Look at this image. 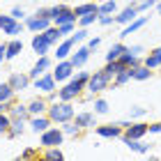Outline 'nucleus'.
<instances>
[{
    "label": "nucleus",
    "instance_id": "13d9d810",
    "mask_svg": "<svg viewBox=\"0 0 161 161\" xmlns=\"http://www.w3.org/2000/svg\"><path fill=\"white\" fill-rule=\"evenodd\" d=\"M127 3H138V0H127Z\"/></svg>",
    "mask_w": 161,
    "mask_h": 161
},
{
    "label": "nucleus",
    "instance_id": "09e8293b",
    "mask_svg": "<svg viewBox=\"0 0 161 161\" xmlns=\"http://www.w3.org/2000/svg\"><path fill=\"white\" fill-rule=\"evenodd\" d=\"M85 44H87V48H90L92 53H94V51L101 46V37H99V35H97V37H87V42H85Z\"/></svg>",
    "mask_w": 161,
    "mask_h": 161
},
{
    "label": "nucleus",
    "instance_id": "5fc2aeb1",
    "mask_svg": "<svg viewBox=\"0 0 161 161\" xmlns=\"http://www.w3.org/2000/svg\"><path fill=\"white\" fill-rule=\"evenodd\" d=\"M150 134H161V122H150Z\"/></svg>",
    "mask_w": 161,
    "mask_h": 161
},
{
    "label": "nucleus",
    "instance_id": "a19ab883",
    "mask_svg": "<svg viewBox=\"0 0 161 161\" xmlns=\"http://www.w3.org/2000/svg\"><path fill=\"white\" fill-rule=\"evenodd\" d=\"M145 115H147V108H143V106H131L129 108V120H143Z\"/></svg>",
    "mask_w": 161,
    "mask_h": 161
},
{
    "label": "nucleus",
    "instance_id": "bf43d9fd",
    "mask_svg": "<svg viewBox=\"0 0 161 161\" xmlns=\"http://www.w3.org/2000/svg\"><path fill=\"white\" fill-rule=\"evenodd\" d=\"M159 74H161V67H159Z\"/></svg>",
    "mask_w": 161,
    "mask_h": 161
},
{
    "label": "nucleus",
    "instance_id": "aec40b11",
    "mask_svg": "<svg viewBox=\"0 0 161 161\" xmlns=\"http://www.w3.org/2000/svg\"><path fill=\"white\" fill-rule=\"evenodd\" d=\"M48 25H53L51 19H39V16H35V14L32 16H25V28L30 32H44Z\"/></svg>",
    "mask_w": 161,
    "mask_h": 161
},
{
    "label": "nucleus",
    "instance_id": "c9c22d12",
    "mask_svg": "<svg viewBox=\"0 0 161 161\" xmlns=\"http://www.w3.org/2000/svg\"><path fill=\"white\" fill-rule=\"evenodd\" d=\"M122 69H124V64H122L120 60H111V62L104 64V71H106V76H111V80H113L115 74H120Z\"/></svg>",
    "mask_w": 161,
    "mask_h": 161
},
{
    "label": "nucleus",
    "instance_id": "a18cd8bd",
    "mask_svg": "<svg viewBox=\"0 0 161 161\" xmlns=\"http://www.w3.org/2000/svg\"><path fill=\"white\" fill-rule=\"evenodd\" d=\"M58 28H60V35H62V39H64V37H69V35L76 30V23H62V25H58Z\"/></svg>",
    "mask_w": 161,
    "mask_h": 161
},
{
    "label": "nucleus",
    "instance_id": "603ef678",
    "mask_svg": "<svg viewBox=\"0 0 161 161\" xmlns=\"http://www.w3.org/2000/svg\"><path fill=\"white\" fill-rule=\"evenodd\" d=\"M7 62V42H0V64Z\"/></svg>",
    "mask_w": 161,
    "mask_h": 161
},
{
    "label": "nucleus",
    "instance_id": "6e6d98bb",
    "mask_svg": "<svg viewBox=\"0 0 161 161\" xmlns=\"http://www.w3.org/2000/svg\"><path fill=\"white\" fill-rule=\"evenodd\" d=\"M46 99H48V104H53V101H58V90H55V92H51V94H46Z\"/></svg>",
    "mask_w": 161,
    "mask_h": 161
},
{
    "label": "nucleus",
    "instance_id": "c756f323",
    "mask_svg": "<svg viewBox=\"0 0 161 161\" xmlns=\"http://www.w3.org/2000/svg\"><path fill=\"white\" fill-rule=\"evenodd\" d=\"M143 64H147L150 69H159L161 67V51L159 48H152L150 53L143 58Z\"/></svg>",
    "mask_w": 161,
    "mask_h": 161
},
{
    "label": "nucleus",
    "instance_id": "f257e3e1",
    "mask_svg": "<svg viewBox=\"0 0 161 161\" xmlns=\"http://www.w3.org/2000/svg\"><path fill=\"white\" fill-rule=\"evenodd\" d=\"M46 115L53 120V124H64V122L74 120L76 108L71 106V101H60V99H58V101H53V104H48Z\"/></svg>",
    "mask_w": 161,
    "mask_h": 161
},
{
    "label": "nucleus",
    "instance_id": "412c9836",
    "mask_svg": "<svg viewBox=\"0 0 161 161\" xmlns=\"http://www.w3.org/2000/svg\"><path fill=\"white\" fill-rule=\"evenodd\" d=\"M28 131V120L23 118H12V124H9V129H7V138H21Z\"/></svg>",
    "mask_w": 161,
    "mask_h": 161
},
{
    "label": "nucleus",
    "instance_id": "72a5a7b5",
    "mask_svg": "<svg viewBox=\"0 0 161 161\" xmlns=\"http://www.w3.org/2000/svg\"><path fill=\"white\" fill-rule=\"evenodd\" d=\"M94 23H99V12H90V14H85V16H80L76 21L78 28H92Z\"/></svg>",
    "mask_w": 161,
    "mask_h": 161
},
{
    "label": "nucleus",
    "instance_id": "9b49d317",
    "mask_svg": "<svg viewBox=\"0 0 161 161\" xmlns=\"http://www.w3.org/2000/svg\"><path fill=\"white\" fill-rule=\"evenodd\" d=\"M94 134H97L99 138H122V134H124V127L120 124V120L118 122H108V124H97L94 127Z\"/></svg>",
    "mask_w": 161,
    "mask_h": 161
},
{
    "label": "nucleus",
    "instance_id": "473e14b6",
    "mask_svg": "<svg viewBox=\"0 0 161 161\" xmlns=\"http://www.w3.org/2000/svg\"><path fill=\"white\" fill-rule=\"evenodd\" d=\"M39 157L42 159H48V161H62L64 159V152L60 147H44L39 152Z\"/></svg>",
    "mask_w": 161,
    "mask_h": 161
},
{
    "label": "nucleus",
    "instance_id": "e433bc0d",
    "mask_svg": "<svg viewBox=\"0 0 161 161\" xmlns=\"http://www.w3.org/2000/svg\"><path fill=\"white\" fill-rule=\"evenodd\" d=\"M60 127H62V131H64V136H67V138H76V136L83 134V131H80V129L76 127V122H74V120L64 122V124H60Z\"/></svg>",
    "mask_w": 161,
    "mask_h": 161
},
{
    "label": "nucleus",
    "instance_id": "5701e85b",
    "mask_svg": "<svg viewBox=\"0 0 161 161\" xmlns=\"http://www.w3.org/2000/svg\"><path fill=\"white\" fill-rule=\"evenodd\" d=\"M28 111H30V115H44L48 111V99L46 97H35L32 101H28Z\"/></svg>",
    "mask_w": 161,
    "mask_h": 161
},
{
    "label": "nucleus",
    "instance_id": "49530a36",
    "mask_svg": "<svg viewBox=\"0 0 161 161\" xmlns=\"http://www.w3.org/2000/svg\"><path fill=\"white\" fill-rule=\"evenodd\" d=\"M9 14H12V16L14 19H19V21H25V16H28V14H25V9H23V7H12V9H9Z\"/></svg>",
    "mask_w": 161,
    "mask_h": 161
},
{
    "label": "nucleus",
    "instance_id": "a211bd4d",
    "mask_svg": "<svg viewBox=\"0 0 161 161\" xmlns=\"http://www.w3.org/2000/svg\"><path fill=\"white\" fill-rule=\"evenodd\" d=\"M74 48H76V44L71 42V37H64V39H60V42L55 44L53 58H55V60H67V58L74 53Z\"/></svg>",
    "mask_w": 161,
    "mask_h": 161
},
{
    "label": "nucleus",
    "instance_id": "6e6552de",
    "mask_svg": "<svg viewBox=\"0 0 161 161\" xmlns=\"http://www.w3.org/2000/svg\"><path fill=\"white\" fill-rule=\"evenodd\" d=\"M32 90H37L39 94H51L58 90V80L53 76V71H46V74H42L39 78L32 80Z\"/></svg>",
    "mask_w": 161,
    "mask_h": 161
},
{
    "label": "nucleus",
    "instance_id": "0eeeda50",
    "mask_svg": "<svg viewBox=\"0 0 161 161\" xmlns=\"http://www.w3.org/2000/svg\"><path fill=\"white\" fill-rule=\"evenodd\" d=\"M74 74H76V67H74V62L69 60H55V64H53V76H55V80L58 83H67L69 78H74Z\"/></svg>",
    "mask_w": 161,
    "mask_h": 161
},
{
    "label": "nucleus",
    "instance_id": "4d7b16f0",
    "mask_svg": "<svg viewBox=\"0 0 161 161\" xmlns=\"http://www.w3.org/2000/svg\"><path fill=\"white\" fill-rule=\"evenodd\" d=\"M154 12H157V14H161V0L157 3V7H154Z\"/></svg>",
    "mask_w": 161,
    "mask_h": 161
},
{
    "label": "nucleus",
    "instance_id": "2eb2a0df",
    "mask_svg": "<svg viewBox=\"0 0 161 161\" xmlns=\"http://www.w3.org/2000/svg\"><path fill=\"white\" fill-rule=\"evenodd\" d=\"M138 16H141L138 5H136V3H129L124 9H120L118 14H115V23H118V25H127V23H131L134 19H138Z\"/></svg>",
    "mask_w": 161,
    "mask_h": 161
},
{
    "label": "nucleus",
    "instance_id": "680f3d73",
    "mask_svg": "<svg viewBox=\"0 0 161 161\" xmlns=\"http://www.w3.org/2000/svg\"><path fill=\"white\" fill-rule=\"evenodd\" d=\"M157 3H159V0H157Z\"/></svg>",
    "mask_w": 161,
    "mask_h": 161
},
{
    "label": "nucleus",
    "instance_id": "dca6fc26",
    "mask_svg": "<svg viewBox=\"0 0 161 161\" xmlns=\"http://www.w3.org/2000/svg\"><path fill=\"white\" fill-rule=\"evenodd\" d=\"M90 55H92V51L87 48V44H78V46L74 48V53L69 55V60L74 62L76 69H83L87 64V60H90Z\"/></svg>",
    "mask_w": 161,
    "mask_h": 161
},
{
    "label": "nucleus",
    "instance_id": "2f4dec72",
    "mask_svg": "<svg viewBox=\"0 0 161 161\" xmlns=\"http://www.w3.org/2000/svg\"><path fill=\"white\" fill-rule=\"evenodd\" d=\"M120 62L124 64V67H138V64H143V58H141V55H134V53L127 48V51L120 55Z\"/></svg>",
    "mask_w": 161,
    "mask_h": 161
},
{
    "label": "nucleus",
    "instance_id": "37998d69",
    "mask_svg": "<svg viewBox=\"0 0 161 161\" xmlns=\"http://www.w3.org/2000/svg\"><path fill=\"white\" fill-rule=\"evenodd\" d=\"M138 12H152V9H154V7H157V0H138Z\"/></svg>",
    "mask_w": 161,
    "mask_h": 161
},
{
    "label": "nucleus",
    "instance_id": "8fccbe9b",
    "mask_svg": "<svg viewBox=\"0 0 161 161\" xmlns=\"http://www.w3.org/2000/svg\"><path fill=\"white\" fill-rule=\"evenodd\" d=\"M90 74H92V71H80V69H76L74 78H78L80 83H85V85H87V80H90Z\"/></svg>",
    "mask_w": 161,
    "mask_h": 161
},
{
    "label": "nucleus",
    "instance_id": "1a4fd4ad",
    "mask_svg": "<svg viewBox=\"0 0 161 161\" xmlns=\"http://www.w3.org/2000/svg\"><path fill=\"white\" fill-rule=\"evenodd\" d=\"M7 83L14 87L16 94H21V92H25V90L32 87V78H30V74H23V71H12L9 78H7Z\"/></svg>",
    "mask_w": 161,
    "mask_h": 161
},
{
    "label": "nucleus",
    "instance_id": "ea45409f",
    "mask_svg": "<svg viewBox=\"0 0 161 161\" xmlns=\"http://www.w3.org/2000/svg\"><path fill=\"white\" fill-rule=\"evenodd\" d=\"M44 32H46V37L51 39V44H53V46H55V44L62 39V35H60V28H58V25H48Z\"/></svg>",
    "mask_w": 161,
    "mask_h": 161
},
{
    "label": "nucleus",
    "instance_id": "864d4df0",
    "mask_svg": "<svg viewBox=\"0 0 161 161\" xmlns=\"http://www.w3.org/2000/svg\"><path fill=\"white\" fill-rule=\"evenodd\" d=\"M129 51H131L134 55H143V53H145V46H141V44H134V46H129Z\"/></svg>",
    "mask_w": 161,
    "mask_h": 161
},
{
    "label": "nucleus",
    "instance_id": "bb28decb",
    "mask_svg": "<svg viewBox=\"0 0 161 161\" xmlns=\"http://www.w3.org/2000/svg\"><path fill=\"white\" fill-rule=\"evenodd\" d=\"M152 76H154V69H150L147 64L134 67V80H138V83H145V80H150Z\"/></svg>",
    "mask_w": 161,
    "mask_h": 161
},
{
    "label": "nucleus",
    "instance_id": "f3484780",
    "mask_svg": "<svg viewBox=\"0 0 161 161\" xmlns=\"http://www.w3.org/2000/svg\"><path fill=\"white\" fill-rule=\"evenodd\" d=\"M48 127H53V120H51L46 113L44 115H32V118L28 120V129H30L32 134H37V136L42 134V131H46Z\"/></svg>",
    "mask_w": 161,
    "mask_h": 161
},
{
    "label": "nucleus",
    "instance_id": "cd10ccee",
    "mask_svg": "<svg viewBox=\"0 0 161 161\" xmlns=\"http://www.w3.org/2000/svg\"><path fill=\"white\" fill-rule=\"evenodd\" d=\"M9 115H12V118H23V120H30L32 118L30 111H28V104H21V101H14V104H12Z\"/></svg>",
    "mask_w": 161,
    "mask_h": 161
},
{
    "label": "nucleus",
    "instance_id": "c03bdc74",
    "mask_svg": "<svg viewBox=\"0 0 161 161\" xmlns=\"http://www.w3.org/2000/svg\"><path fill=\"white\" fill-rule=\"evenodd\" d=\"M39 147H25V150H21V154H19V159H37L39 157Z\"/></svg>",
    "mask_w": 161,
    "mask_h": 161
},
{
    "label": "nucleus",
    "instance_id": "b1692460",
    "mask_svg": "<svg viewBox=\"0 0 161 161\" xmlns=\"http://www.w3.org/2000/svg\"><path fill=\"white\" fill-rule=\"evenodd\" d=\"M23 53V39L21 37H9L7 42V60H14Z\"/></svg>",
    "mask_w": 161,
    "mask_h": 161
},
{
    "label": "nucleus",
    "instance_id": "de8ad7c7",
    "mask_svg": "<svg viewBox=\"0 0 161 161\" xmlns=\"http://www.w3.org/2000/svg\"><path fill=\"white\" fill-rule=\"evenodd\" d=\"M113 23H115V14H101V16H99V25L108 28V25H113Z\"/></svg>",
    "mask_w": 161,
    "mask_h": 161
},
{
    "label": "nucleus",
    "instance_id": "052dcab7",
    "mask_svg": "<svg viewBox=\"0 0 161 161\" xmlns=\"http://www.w3.org/2000/svg\"><path fill=\"white\" fill-rule=\"evenodd\" d=\"M157 48H159V51H161V46H157Z\"/></svg>",
    "mask_w": 161,
    "mask_h": 161
},
{
    "label": "nucleus",
    "instance_id": "f03ea898",
    "mask_svg": "<svg viewBox=\"0 0 161 161\" xmlns=\"http://www.w3.org/2000/svg\"><path fill=\"white\" fill-rule=\"evenodd\" d=\"M25 30H28L25 21L14 19L12 14H0V32L3 35H7V37H21Z\"/></svg>",
    "mask_w": 161,
    "mask_h": 161
},
{
    "label": "nucleus",
    "instance_id": "a878e982",
    "mask_svg": "<svg viewBox=\"0 0 161 161\" xmlns=\"http://www.w3.org/2000/svg\"><path fill=\"white\" fill-rule=\"evenodd\" d=\"M129 46L124 44L122 39L120 42H115V44H111V48H108V53H106V62H111V60H120V55L127 51Z\"/></svg>",
    "mask_w": 161,
    "mask_h": 161
},
{
    "label": "nucleus",
    "instance_id": "f704fd0d",
    "mask_svg": "<svg viewBox=\"0 0 161 161\" xmlns=\"http://www.w3.org/2000/svg\"><path fill=\"white\" fill-rule=\"evenodd\" d=\"M92 108H94V113L97 115H106L108 111H111V106H108V101L104 99V97H92Z\"/></svg>",
    "mask_w": 161,
    "mask_h": 161
},
{
    "label": "nucleus",
    "instance_id": "3c124183",
    "mask_svg": "<svg viewBox=\"0 0 161 161\" xmlns=\"http://www.w3.org/2000/svg\"><path fill=\"white\" fill-rule=\"evenodd\" d=\"M35 16H39V19H51V7H39V9L35 12Z\"/></svg>",
    "mask_w": 161,
    "mask_h": 161
},
{
    "label": "nucleus",
    "instance_id": "9d476101",
    "mask_svg": "<svg viewBox=\"0 0 161 161\" xmlns=\"http://www.w3.org/2000/svg\"><path fill=\"white\" fill-rule=\"evenodd\" d=\"M150 134V124L143 122V120H131L127 127H124V134H122V141L124 138H145Z\"/></svg>",
    "mask_w": 161,
    "mask_h": 161
},
{
    "label": "nucleus",
    "instance_id": "7ed1b4c3",
    "mask_svg": "<svg viewBox=\"0 0 161 161\" xmlns=\"http://www.w3.org/2000/svg\"><path fill=\"white\" fill-rule=\"evenodd\" d=\"M64 131H62V127H48L46 131H42L39 134V150H44V147H60V145L64 143Z\"/></svg>",
    "mask_w": 161,
    "mask_h": 161
},
{
    "label": "nucleus",
    "instance_id": "7c9ffc66",
    "mask_svg": "<svg viewBox=\"0 0 161 161\" xmlns=\"http://www.w3.org/2000/svg\"><path fill=\"white\" fill-rule=\"evenodd\" d=\"M5 101H16V92L7 80L0 83V104H5Z\"/></svg>",
    "mask_w": 161,
    "mask_h": 161
},
{
    "label": "nucleus",
    "instance_id": "c85d7f7f",
    "mask_svg": "<svg viewBox=\"0 0 161 161\" xmlns=\"http://www.w3.org/2000/svg\"><path fill=\"white\" fill-rule=\"evenodd\" d=\"M90 12H99V5L97 3H92V0H87V3H80L74 7V14H76V21L80 16H85V14H90Z\"/></svg>",
    "mask_w": 161,
    "mask_h": 161
},
{
    "label": "nucleus",
    "instance_id": "4be33fe9",
    "mask_svg": "<svg viewBox=\"0 0 161 161\" xmlns=\"http://www.w3.org/2000/svg\"><path fill=\"white\" fill-rule=\"evenodd\" d=\"M122 143L127 145L131 152H136V154H150V147H152V145L145 143L143 138H124Z\"/></svg>",
    "mask_w": 161,
    "mask_h": 161
},
{
    "label": "nucleus",
    "instance_id": "58836bf2",
    "mask_svg": "<svg viewBox=\"0 0 161 161\" xmlns=\"http://www.w3.org/2000/svg\"><path fill=\"white\" fill-rule=\"evenodd\" d=\"M120 9H118V3L115 0H106V3H101L99 5V16L101 14H118Z\"/></svg>",
    "mask_w": 161,
    "mask_h": 161
},
{
    "label": "nucleus",
    "instance_id": "39448f33",
    "mask_svg": "<svg viewBox=\"0 0 161 161\" xmlns=\"http://www.w3.org/2000/svg\"><path fill=\"white\" fill-rule=\"evenodd\" d=\"M85 90V83H80L78 78H69L67 83H62V87L58 90V99L60 101H76Z\"/></svg>",
    "mask_w": 161,
    "mask_h": 161
},
{
    "label": "nucleus",
    "instance_id": "ddd939ff",
    "mask_svg": "<svg viewBox=\"0 0 161 161\" xmlns=\"http://www.w3.org/2000/svg\"><path fill=\"white\" fill-rule=\"evenodd\" d=\"M46 71H53V60H51V55H37V62L30 67V78H39L42 74H46Z\"/></svg>",
    "mask_w": 161,
    "mask_h": 161
},
{
    "label": "nucleus",
    "instance_id": "f8f14e48",
    "mask_svg": "<svg viewBox=\"0 0 161 161\" xmlns=\"http://www.w3.org/2000/svg\"><path fill=\"white\" fill-rule=\"evenodd\" d=\"M30 48H32V53H37V55H48L51 48H53V44L46 37V32H32Z\"/></svg>",
    "mask_w": 161,
    "mask_h": 161
},
{
    "label": "nucleus",
    "instance_id": "4468645a",
    "mask_svg": "<svg viewBox=\"0 0 161 161\" xmlns=\"http://www.w3.org/2000/svg\"><path fill=\"white\" fill-rule=\"evenodd\" d=\"M74 122L80 131H90V129L97 127V113L94 111H80V113L74 115Z\"/></svg>",
    "mask_w": 161,
    "mask_h": 161
},
{
    "label": "nucleus",
    "instance_id": "423d86ee",
    "mask_svg": "<svg viewBox=\"0 0 161 161\" xmlns=\"http://www.w3.org/2000/svg\"><path fill=\"white\" fill-rule=\"evenodd\" d=\"M51 21L53 25H62V23H76V14H74V7L64 5V3H58L51 7Z\"/></svg>",
    "mask_w": 161,
    "mask_h": 161
},
{
    "label": "nucleus",
    "instance_id": "393cba45",
    "mask_svg": "<svg viewBox=\"0 0 161 161\" xmlns=\"http://www.w3.org/2000/svg\"><path fill=\"white\" fill-rule=\"evenodd\" d=\"M129 80H134V67H124L120 74H115L113 76V87H122V85H127Z\"/></svg>",
    "mask_w": 161,
    "mask_h": 161
},
{
    "label": "nucleus",
    "instance_id": "6ab92c4d",
    "mask_svg": "<svg viewBox=\"0 0 161 161\" xmlns=\"http://www.w3.org/2000/svg\"><path fill=\"white\" fill-rule=\"evenodd\" d=\"M147 21H150V16H138V19L131 21V23L122 25V30H120V39H127V37H131V35H136L138 30H141V28L147 25Z\"/></svg>",
    "mask_w": 161,
    "mask_h": 161
},
{
    "label": "nucleus",
    "instance_id": "20e7f679",
    "mask_svg": "<svg viewBox=\"0 0 161 161\" xmlns=\"http://www.w3.org/2000/svg\"><path fill=\"white\" fill-rule=\"evenodd\" d=\"M111 76H106V71L104 69H99V71H92L90 74V80H87V85H85V90L92 94V97H97V94H101L104 90H108L111 87Z\"/></svg>",
    "mask_w": 161,
    "mask_h": 161
},
{
    "label": "nucleus",
    "instance_id": "4c0bfd02",
    "mask_svg": "<svg viewBox=\"0 0 161 161\" xmlns=\"http://www.w3.org/2000/svg\"><path fill=\"white\" fill-rule=\"evenodd\" d=\"M69 37H71V42H74L76 46H78V44H85V42H87V37H90V32H87V28H76V30L71 32Z\"/></svg>",
    "mask_w": 161,
    "mask_h": 161
},
{
    "label": "nucleus",
    "instance_id": "79ce46f5",
    "mask_svg": "<svg viewBox=\"0 0 161 161\" xmlns=\"http://www.w3.org/2000/svg\"><path fill=\"white\" fill-rule=\"evenodd\" d=\"M9 124H12V115L9 113H0V136H7Z\"/></svg>",
    "mask_w": 161,
    "mask_h": 161
}]
</instances>
